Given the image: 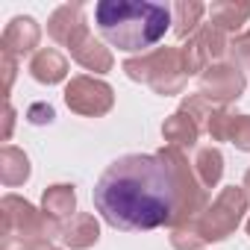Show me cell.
<instances>
[{"label": "cell", "mask_w": 250, "mask_h": 250, "mask_svg": "<svg viewBox=\"0 0 250 250\" xmlns=\"http://www.w3.org/2000/svg\"><path fill=\"white\" fill-rule=\"evenodd\" d=\"M36 250H59V247H53V244H50V241H42V244H39V247H36Z\"/></svg>", "instance_id": "484cf974"}, {"label": "cell", "mask_w": 250, "mask_h": 250, "mask_svg": "<svg viewBox=\"0 0 250 250\" xmlns=\"http://www.w3.org/2000/svg\"><path fill=\"white\" fill-rule=\"evenodd\" d=\"M39 244L33 241H24V238H3V244H0V250H36Z\"/></svg>", "instance_id": "cb8c5ba5"}, {"label": "cell", "mask_w": 250, "mask_h": 250, "mask_svg": "<svg viewBox=\"0 0 250 250\" xmlns=\"http://www.w3.org/2000/svg\"><path fill=\"white\" fill-rule=\"evenodd\" d=\"M200 133H203V127H200V121L194 118V115H188L186 109H177L171 118H165V124H162V136H165V142L171 145V147H180V150H191L194 145H197V139H200Z\"/></svg>", "instance_id": "4fadbf2b"}, {"label": "cell", "mask_w": 250, "mask_h": 250, "mask_svg": "<svg viewBox=\"0 0 250 250\" xmlns=\"http://www.w3.org/2000/svg\"><path fill=\"white\" fill-rule=\"evenodd\" d=\"M30 74H33V80L42 83V85H56V83H62V80L68 77V59H65L59 50L44 47V50H39V53L30 59Z\"/></svg>", "instance_id": "9a60e30c"}, {"label": "cell", "mask_w": 250, "mask_h": 250, "mask_svg": "<svg viewBox=\"0 0 250 250\" xmlns=\"http://www.w3.org/2000/svg\"><path fill=\"white\" fill-rule=\"evenodd\" d=\"M0 68H3V97L9 100V91H12V83H15V71H18V59L0 53Z\"/></svg>", "instance_id": "603a6c76"}, {"label": "cell", "mask_w": 250, "mask_h": 250, "mask_svg": "<svg viewBox=\"0 0 250 250\" xmlns=\"http://www.w3.org/2000/svg\"><path fill=\"white\" fill-rule=\"evenodd\" d=\"M0 232L3 238H24L33 244L50 241L53 235L62 232V224L53 221L47 212H39L30 200L18 197V194H6L0 200Z\"/></svg>", "instance_id": "5b68a950"}, {"label": "cell", "mask_w": 250, "mask_h": 250, "mask_svg": "<svg viewBox=\"0 0 250 250\" xmlns=\"http://www.w3.org/2000/svg\"><path fill=\"white\" fill-rule=\"evenodd\" d=\"M94 24L112 47L142 53L165 39L174 24V12L147 0H100L94 6Z\"/></svg>", "instance_id": "7a4b0ae2"}, {"label": "cell", "mask_w": 250, "mask_h": 250, "mask_svg": "<svg viewBox=\"0 0 250 250\" xmlns=\"http://www.w3.org/2000/svg\"><path fill=\"white\" fill-rule=\"evenodd\" d=\"M250 18V3H232V0H221V3L209 6V24L218 27L221 33H235L241 24Z\"/></svg>", "instance_id": "d6986e66"}, {"label": "cell", "mask_w": 250, "mask_h": 250, "mask_svg": "<svg viewBox=\"0 0 250 250\" xmlns=\"http://www.w3.org/2000/svg\"><path fill=\"white\" fill-rule=\"evenodd\" d=\"M68 50H71V59H74L77 65H83L85 71H94V74H106V71H112V65H115L112 50H109L100 39H94L91 33H83Z\"/></svg>", "instance_id": "7c38bea8"}, {"label": "cell", "mask_w": 250, "mask_h": 250, "mask_svg": "<svg viewBox=\"0 0 250 250\" xmlns=\"http://www.w3.org/2000/svg\"><path fill=\"white\" fill-rule=\"evenodd\" d=\"M124 74L136 83L150 85L156 94H180L188 83V68L183 59V47H156L142 56L124 62Z\"/></svg>", "instance_id": "277c9868"}, {"label": "cell", "mask_w": 250, "mask_h": 250, "mask_svg": "<svg viewBox=\"0 0 250 250\" xmlns=\"http://www.w3.org/2000/svg\"><path fill=\"white\" fill-rule=\"evenodd\" d=\"M244 191H247V197H250V168H247V174H244Z\"/></svg>", "instance_id": "4316f807"}, {"label": "cell", "mask_w": 250, "mask_h": 250, "mask_svg": "<svg viewBox=\"0 0 250 250\" xmlns=\"http://www.w3.org/2000/svg\"><path fill=\"white\" fill-rule=\"evenodd\" d=\"M0 180H3L6 188L24 186L30 180V159H27L24 150H18L12 145H3V150H0Z\"/></svg>", "instance_id": "e0dca14e"}, {"label": "cell", "mask_w": 250, "mask_h": 250, "mask_svg": "<svg viewBox=\"0 0 250 250\" xmlns=\"http://www.w3.org/2000/svg\"><path fill=\"white\" fill-rule=\"evenodd\" d=\"M171 12H174V36L177 39H191L200 30V18L209 12V6L197 3V0H180Z\"/></svg>", "instance_id": "ffe728a7"}, {"label": "cell", "mask_w": 250, "mask_h": 250, "mask_svg": "<svg viewBox=\"0 0 250 250\" xmlns=\"http://www.w3.org/2000/svg\"><path fill=\"white\" fill-rule=\"evenodd\" d=\"M244 74L235 65H212L200 74V94L215 106H227L244 94Z\"/></svg>", "instance_id": "ba28073f"}, {"label": "cell", "mask_w": 250, "mask_h": 250, "mask_svg": "<svg viewBox=\"0 0 250 250\" xmlns=\"http://www.w3.org/2000/svg\"><path fill=\"white\" fill-rule=\"evenodd\" d=\"M65 103L77 115L100 118L115 106V91L109 83L83 74V77H71V83L65 85Z\"/></svg>", "instance_id": "8992f818"}, {"label": "cell", "mask_w": 250, "mask_h": 250, "mask_svg": "<svg viewBox=\"0 0 250 250\" xmlns=\"http://www.w3.org/2000/svg\"><path fill=\"white\" fill-rule=\"evenodd\" d=\"M47 33H50V39H53L56 44L71 47L83 33H88L83 3H65V6H59V9L47 18Z\"/></svg>", "instance_id": "8fae6325"}, {"label": "cell", "mask_w": 250, "mask_h": 250, "mask_svg": "<svg viewBox=\"0 0 250 250\" xmlns=\"http://www.w3.org/2000/svg\"><path fill=\"white\" fill-rule=\"evenodd\" d=\"M206 133L215 142H229L238 150L250 153V115H235L227 106H218L206 121Z\"/></svg>", "instance_id": "9c48e42d"}, {"label": "cell", "mask_w": 250, "mask_h": 250, "mask_svg": "<svg viewBox=\"0 0 250 250\" xmlns=\"http://www.w3.org/2000/svg\"><path fill=\"white\" fill-rule=\"evenodd\" d=\"M227 47H229L227 36L218 27L203 24L188 39V44L183 47V59H186V68H188V77L191 74H203L206 68H212L221 56H227Z\"/></svg>", "instance_id": "52a82bcc"}, {"label": "cell", "mask_w": 250, "mask_h": 250, "mask_svg": "<svg viewBox=\"0 0 250 250\" xmlns=\"http://www.w3.org/2000/svg\"><path fill=\"white\" fill-rule=\"evenodd\" d=\"M42 212H47L53 221H71L77 215V191L68 183H56L50 188H44L42 194Z\"/></svg>", "instance_id": "2e32d148"}, {"label": "cell", "mask_w": 250, "mask_h": 250, "mask_svg": "<svg viewBox=\"0 0 250 250\" xmlns=\"http://www.w3.org/2000/svg\"><path fill=\"white\" fill-rule=\"evenodd\" d=\"M59 238H62V244L71 247V250H88V247L97 244V238H100V224H97L94 215H88V212H77L71 221L62 224Z\"/></svg>", "instance_id": "5bb4252c"}, {"label": "cell", "mask_w": 250, "mask_h": 250, "mask_svg": "<svg viewBox=\"0 0 250 250\" xmlns=\"http://www.w3.org/2000/svg\"><path fill=\"white\" fill-rule=\"evenodd\" d=\"M53 118H56V112H53L50 103H33L27 109V121L36 124V127H42V124H53Z\"/></svg>", "instance_id": "7402d4cb"}, {"label": "cell", "mask_w": 250, "mask_h": 250, "mask_svg": "<svg viewBox=\"0 0 250 250\" xmlns=\"http://www.w3.org/2000/svg\"><path fill=\"white\" fill-rule=\"evenodd\" d=\"M3 121H6V127H3V142H9V139H12V124H15V109H12L9 100H6V106H3Z\"/></svg>", "instance_id": "d4e9b609"}, {"label": "cell", "mask_w": 250, "mask_h": 250, "mask_svg": "<svg viewBox=\"0 0 250 250\" xmlns=\"http://www.w3.org/2000/svg\"><path fill=\"white\" fill-rule=\"evenodd\" d=\"M227 56H229V65H235L238 71L241 68H250V33H238L229 42Z\"/></svg>", "instance_id": "44dd1931"}, {"label": "cell", "mask_w": 250, "mask_h": 250, "mask_svg": "<svg viewBox=\"0 0 250 250\" xmlns=\"http://www.w3.org/2000/svg\"><path fill=\"white\" fill-rule=\"evenodd\" d=\"M188 156L165 145L159 153H127L115 159L94 186V209L124 232H145L156 227H183L206 209Z\"/></svg>", "instance_id": "6da1fadb"}, {"label": "cell", "mask_w": 250, "mask_h": 250, "mask_svg": "<svg viewBox=\"0 0 250 250\" xmlns=\"http://www.w3.org/2000/svg\"><path fill=\"white\" fill-rule=\"evenodd\" d=\"M39 42H42V27H39V21L30 18V15H18V18H12V21L6 24L3 36H0V53L18 59V56L33 53V50L39 47ZM36 53H39V50H36Z\"/></svg>", "instance_id": "30bf717a"}, {"label": "cell", "mask_w": 250, "mask_h": 250, "mask_svg": "<svg viewBox=\"0 0 250 250\" xmlns=\"http://www.w3.org/2000/svg\"><path fill=\"white\" fill-rule=\"evenodd\" d=\"M247 235H250V218H247Z\"/></svg>", "instance_id": "83f0119b"}, {"label": "cell", "mask_w": 250, "mask_h": 250, "mask_svg": "<svg viewBox=\"0 0 250 250\" xmlns=\"http://www.w3.org/2000/svg\"><path fill=\"white\" fill-rule=\"evenodd\" d=\"M191 168H194L200 186L209 191V188H215V186L221 183V177H224V156H221V150L212 147V145H209V147H197Z\"/></svg>", "instance_id": "ac0fdd59"}, {"label": "cell", "mask_w": 250, "mask_h": 250, "mask_svg": "<svg viewBox=\"0 0 250 250\" xmlns=\"http://www.w3.org/2000/svg\"><path fill=\"white\" fill-rule=\"evenodd\" d=\"M247 200H250L247 191L238 186L221 188V194L212 200V206H206L194 221L171 229L174 250H200L209 241H224L227 235H232L247 212Z\"/></svg>", "instance_id": "3957f363"}]
</instances>
